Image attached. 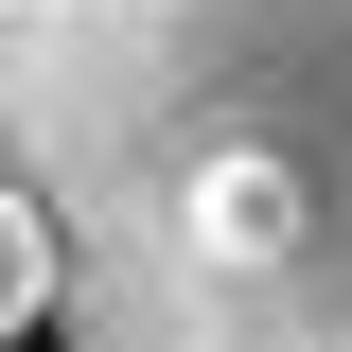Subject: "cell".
Returning <instances> with one entry per match:
<instances>
[{
  "instance_id": "obj_1",
  "label": "cell",
  "mask_w": 352,
  "mask_h": 352,
  "mask_svg": "<svg viewBox=\"0 0 352 352\" xmlns=\"http://www.w3.org/2000/svg\"><path fill=\"white\" fill-rule=\"evenodd\" d=\"M0 141L71 352H352V0H0Z\"/></svg>"
},
{
  "instance_id": "obj_2",
  "label": "cell",
  "mask_w": 352,
  "mask_h": 352,
  "mask_svg": "<svg viewBox=\"0 0 352 352\" xmlns=\"http://www.w3.org/2000/svg\"><path fill=\"white\" fill-rule=\"evenodd\" d=\"M0 335H71V229L18 194L0 212Z\"/></svg>"
},
{
  "instance_id": "obj_3",
  "label": "cell",
  "mask_w": 352,
  "mask_h": 352,
  "mask_svg": "<svg viewBox=\"0 0 352 352\" xmlns=\"http://www.w3.org/2000/svg\"><path fill=\"white\" fill-rule=\"evenodd\" d=\"M36 352H71V335H36Z\"/></svg>"
}]
</instances>
